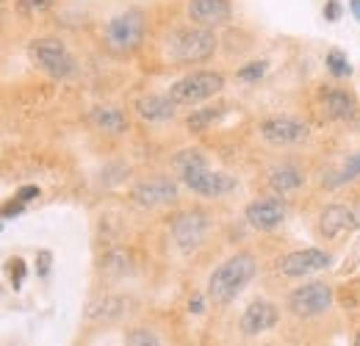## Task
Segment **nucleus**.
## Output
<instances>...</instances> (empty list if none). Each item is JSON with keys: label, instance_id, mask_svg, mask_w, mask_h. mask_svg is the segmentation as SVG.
Listing matches in <instances>:
<instances>
[{"label": "nucleus", "instance_id": "7", "mask_svg": "<svg viewBox=\"0 0 360 346\" xmlns=\"http://www.w3.org/2000/svg\"><path fill=\"white\" fill-rule=\"evenodd\" d=\"M333 288L321 280H311V283H302L300 288H294L288 294V310L300 319H316L321 313H327L333 307Z\"/></svg>", "mask_w": 360, "mask_h": 346}, {"label": "nucleus", "instance_id": "29", "mask_svg": "<svg viewBox=\"0 0 360 346\" xmlns=\"http://www.w3.org/2000/svg\"><path fill=\"white\" fill-rule=\"evenodd\" d=\"M22 211H25V203H22V200H17V197H14V200H8V203H6V205H3V219H6V222H8V219H11V217H20V214H22Z\"/></svg>", "mask_w": 360, "mask_h": 346}, {"label": "nucleus", "instance_id": "30", "mask_svg": "<svg viewBox=\"0 0 360 346\" xmlns=\"http://www.w3.org/2000/svg\"><path fill=\"white\" fill-rule=\"evenodd\" d=\"M39 194H42V191H39V186H22L14 197H17V200H22V203H31V200H37Z\"/></svg>", "mask_w": 360, "mask_h": 346}, {"label": "nucleus", "instance_id": "22", "mask_svg": "<svg viewBox=\"0 0 360 346\" xmlns=\"http://www.w3.org/2000/svg\"><path fill=\"white\" fill-rule=\"evenodd\" d=\"M324 64H327V70H330V75H333V78H349V75H352V64H349V58H347L338 47L327 50Z\"/></svg>", "mask_w": 360, "mask_h": 346}, {"label": "nucleus", "instance_id": "4", "mask_svg": "<svg viewBox=\"0 0 360 346\" xmlns=\"http://www.w3.org/2000/svg\"><path fill=\"white\" fill-rule=\"evenodd\" d=\"M144 31H147V14L141 8H125L105 23L103 39L114 53H131L141 44Z\"/></svg>", "mask_w": 360, "mask_h": 346}, {"label": "nucleus", "instance_id": "26", "mask_svg": "<svg viewBox=\"0 0 360 346\" xmlns=\"http://www.w3.org/2000/svg\"><path fill=\"white\" fill-rule=\"evenodd\" d=\"M8 274H11V286H14V291L22 286V280H25V260L22 258H11L8 260Z\"/></svg>", "mask_w": 360, "mask_h": 346}, {"label": "nucleus", "instance_id": "24", "mask_svg": "<svg viewBox=\"0 0 360 346\" xmlns=\"http://www.w3.org/2000/svg\"><path fill=\"white\" fill-rule=\"evenodd\" d=\"M125 346H161V344H158V338H155L153 330H147V327H136V330L128 333Z\"/></svg>", "mask_w": 360, "mask_h": 346}, {"label": "nucleus", "instance_id": "21", "mask_svg": "<svg viewBox=\"0 0 360 346\" xmlns=\"http://www.w3.org/2000/svg\"><path fill=\"white\" fill-rule=\"evenodd\" d=\"M355 177H360V153H352V155H347V161L335 169V172H330L321 183L327 186V188H338V186H347V183H352Z\"/></svg>", "mask_w": 360, "mask_h": 346}, {"label": "nucleus", "instance_id": "25", "mask_svg": "<svg viewBox=\"0 0 360 346\" xmlns=\"http://www.w3.org/2000/svg\"><path fill=\"white\" fill-rule=\"evenodd\" d=\"M56 0H17V8L22 14H42L47 8H53Z\"/></svg>", "mask_w": 360, "mask_h": 346}, {"label": "nucleus", "instance_id": "5", "mask_svg": "<svg viewBox=\"0 0 360 346\" xmlns=\"http://www.w3.org/2000/svg\"><path fill=\"white\" fill-rule=\"evenodd\" d=\"M222 89H225V75H222V72L197 70V72H188V75H183L180 81H175V84L169 86V97H172L178 105H200V103L217 97Z\"/></svg>", "mask_w": 360, "mask_h": 346}, {"label": "nucleus", "instance_id": "20", "mask_svg": "<svg viewBox=\"0 0 360 346\" xmlns=\"http://www.w3.org/2000/svg\"><path fill=\"white\" fill-rule=\"evenodd\" d=\"M225 103H217V105H205V108H197V111H191L188 117H186V128L191 130V133H205L208 128H214L222 117L227 114Z\"/></svg>", "mask_w": 360, "mask_h": 346}, {"label": "nucleus", "instance_id": "15", "mask_svg": "<svg viewBox=\"0 0 360 346\" xmlns=\"http://www.w3.org/2000/svg\"><path fill=\"white\" fill-rule=\"evenodd\" d=\"M280 319V310L266 300H255V302L247 305L244 316H241V333L247 335H258V333H266L277 324Z\"/></svg>", "mask_w": 360, "mask_h": 346}, {"label": "nucleus", "instance_id": "19", "mask_svg": "<svg viewBox=\"0 0 360 346\" xmlns=\"http://www.w3.org/2000/svg\"><path fill=\"white\" fill-rule=\"evenodd\" d=\"M89 122L97 130L111 133V136L128 130V117H125V111L117 108V105H94L89 111Z\"/></svg>", "mask_w": 360, "mask_h": 346}, {"label": "nucleus", "instance_id": "33", "mask_svg": "<svg viewBox=\"0 0 360 346\" xmlns=\"http://www.w3.org/2000/svg\"><path fill=\"white\" fill-rule=\"evenodd\" d=\"M355 346H360V327H358V333H355Z\"/></svg>", "mask_w": 360, "mask_h": 346}, {"label": "nucleus", "instance_id": "3", "mask_svg": "<svg viewBox=\"0 0 360 346\" xmlns=\"http://www.w3.org/2000/svg\"><path fill=\"white\" fill-rule=\"evenodd\" d=\"M167 47H169L172 61H178V64H202L217 53L219 39H217L214 28L183 25V28H175L169 34Z\"/></svg>", "mask_w": 360, "mask_h": 346}, {"label": "nucleus", "instance_id": "31", "mask_svg": "<svg viewBox=\"0 0 360 346\" xmlns=\"http://www.w3.org/2000/svg\"><path fill=\"white\" fill-rule=\"evenodd\" d=\"M202 307H205V302H202L200 294H194V297L188 300V310H191V313H202Z\"/></svg>", "mask_w": 360, "mask_h": 346}, {"label": "nucleus", "instance_id": "32", "mask_svg": "<svg viewBox=\"0 0 360 346\" xmlns=\"http://www.w3.org/2000/svg\"><path fill=\"white\" fill-rule=\"evenodd\" d=\"M349 11H352V17L360 23V0H349Z\"/></svg>", "mask_w": 360, "mask_h": 346}, {"label": "nucleus", "instance_id": "23", "mask_svg": "<svg viewBox=\"0 0 360 346\" xmlns=\"http://www.w3.org/2000/svg\"><path fill=\"white\" fill-rule=\"evenodd\" d=\"M266 70H269L266 61H250V64H244V67L236 72V78H238V81H247V84H255V81H261V78L266 75Z\"/></svg>", "mask_w": 360, "mask_h": 346}, {"label": "nucleus", "instance_id": "9", "mask_svg": "<svg viewBox=\"0 0 360 346\" xmlns=\"http://www.w3.org/2000/svg\"><path fill=\"white\" fill-rule=\"evenodd\" d=\"M169 230H172L175 244H178L183 252H188V250H194V247L202 244V238L208 233V217L202 211H197V208L194 211H180V214L172 217Z\"/></svg>", "mask_w": 360, "mask_h": 346}, {"label": "nucleus", "instance_id": "27", "mask_svg": "<svg viewBox=\"0 0 360 346\" xmlns=\"http://www.w3.org/2000/svg\"><path fill=\"white\" fill-rule=\"evenodd\" d=\"M34 266H37V274H39V277H47V274H50V266H53V252H50V250H39Z\"/></svg>", "mask_w": 360, "mask_h": 346}, {"label": "nucleus", "instance_id": "8", "mask_svg": "<svg viewBox=\"0 0 360 346\" xmlns=\"http://www.w3.org/2000/svg\"><path fill=\"white\" fill-rule=\"evenodd\" d=\"M261 136L274 144V147H288V144H300L311 136V128L297 120V117H288V114H280V117H266L261 122Z\"/></svg>", "mask_w": 360, "mask_h": 346}, {"label": "nucleus", "instance_id": "10", "mask_svg": "<svg viewBox=\"0 0 360 346\" xmlns=\"http://www.w3.org/2000/svg\"><path fill=\"white\" fill-rule=\"evenodd\" d=\"M131 200L139 208H158V205L175 203L178 200V183L169 177H147V180L134 186Z\"/></svg>", "mask_w": 360, "mask_h": 346}, {"label": "nucleus", "instance_id": "14", "mask_svg": "<svg viewBox=\"0 0 360 346\" xmlns=\"http://www.w3.org/2000/svg\"><path fill=\"white\" fill-rule=\"evenodd\" d=\"M360 224L358 214L347 205H327L321 214H319V233L324 238H338L344 233H352Z\"/></svg>", "mask_w": 360, "mask_h": 346}, {"label": "nucleus", "instance_id": "12", "mask_svg": "<svg viewBox=\"0 0 360 346\" xmlns=\"http://www.w3.org/2000/svg\"><path fill=\"white\" fill-rule=\"evenodd\" d=\"M330 263H333V258H330V252H324V250H316V247L294 250V252H288L285 258L280 260V274L300 280V277H308V274H314V271L327 269Z\"/></svg>", "mask_w": 360, "mask_h": 346}, {"label": "nucleus", "instance_id": "6", "mask_svg": "<svg viewBox=\"0 0 360 346\" xmlns=\"http://www.w3.org/2000/svg\"><path fill=\"white\" fill-rule=\"evenodd\" d=\"M28 56L50 78H72L78 72L75 56L67 50V44L61 42V39H50V37L34 39V42L28 44Z\"/></svg>", "mask_w": 360, "mask_h": 346}, {"label": "nucleus", "instance_id": "28", "mask_svg": "<svg viewBox=\"0 0 360 346\" xmlns=\"http://www.w3.org/2000/svg\"><path fill=\"white\" fill-rule=\"evenodd\" d=\"M321 14H324V20H327V23H338V20H341V14H344V8H341V0H327Z\"/></svg>", "mask_w": 360, "mask_h": 346}, {"label": "nucleus", "instance_id": "13", "mask_svg": "<svg viewBox=\"0 0 360 346\" xmlns=\"http://www.w3.org/2000/svg\"><path fill=\"white\" fill-rule=\"evenodd\" d=\"M186 14L194 25H202V28H219L230 23L233 17V8H230V0H188L186 3Z\"/></svg>", "mask_w": 360, "mask_h": 346}, {"label": "nucleus", "instance_id": "1", "mask_svg": "<svg viewBox=\"0 0 360 346\" xmlns=\"http://www.w3.org/2000/svg\"><path fill=\"white\" fill-rule=\"evenodd\" d=\"M178 180L200 197H225L236 188V177L227 172H214L202 150H180L172 161Z\"/></svg>", "mask_w": 360, "mask_h": 346}, {"label": "nucleus", "instance_id": "11", "mask_svg": "<svg viewBox=\"0 0 360 346\" xmlns=\"http://www.w3.org/2000/svg\"><path fill=\"white\" fill-rule=\"evenodd\" d=\"M244 219L250 222L252 230L269 233V230H277L285 222V205H283L280 197H255L244 208Z\"/></svg>", "mask_w": 360, "mask_h": 346}, {"label": "nucleus", "instance_id": "17", "mask_svg": "<svg viewBox=\"0 0 360 346\" xmlns=\"http://www.w3.org/2000/svg\"><path fill=\"white\" fill-rule=\"evenodd\" d=\"M321 105H324V114H327L330 120H349V117L358 111L355 94L341 86H324Z\"/></svg>", "mask_w": 360, "mask_h": 346}, {"label": "nucleus", "instance_id": "16", "mask_svg": "<svg viewBox=\"0 0 360 346\" xmlns=\"http://www.w3.org/2000/svg\"><path fill=\"white\" fill-rule=\"evenodd\" d=\"M178 111V103L169 94H144L136 100V114L144 122H167Z\"/></svg>", "mask_w": 360, "mask_h": 346}, {"label": "nucleus", "instance_id": "18", "mask_svg": "<svg viewBox=\"0 0 360 346\" xmlns=\"http://www.w3.org/2000/svg\"><path fill=\"white\" fill-rule=\"evenodd\" d=\"M266 180H269L271 191L283 197V194H291V191H297V188L305 183V174H302V169H300L297 164H291V161H283V164L271 167L269 174H266Z\"/></svg>", "mask_w": 360, "mask_h": 346}, {"label": "nucleus", "instance_id": "2", "mask_svg": "<svg viewBox=\"0 0 360 346\" xmlns=\"http://www.w3.org/2000/svg\"><path fill=\"white\" fill-rule=\"evenodd\" d=\"M255 271H258V260H255L252 252H236V255H230L208 277V300L214 305L233 302L241 294V288L255 277Z\"/></svg>", "mask_w": 360, "mask_h": 346}]
</instances>
